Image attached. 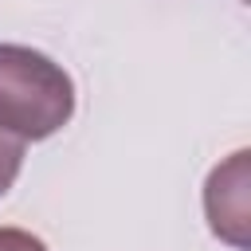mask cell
Wrapping results in <instances>:
<instances>
[{
    "label": "cell",
    "mask_w": 251,
    "mask_h": 251,
    "mask_svg": "<svg viewBox=\"0 0 251 251\" xmlns=\"http://www.w3.org/2000/svg\"><path fill=\"white\" fill-rule=\"evenodd\" d=\"M75 114L71 75L43 51L0 43V133L16 141H43Z\"/></svg>",
    "instance_id": "6da1fadb"
},
{
    "label": "cell",
    "mask_w": 251,
    "mask_h": 251,
    "mask_svg": "<svg viewBox=\"0 0 251 251\" xmlns=\"http://www.w3.org/2000/svg\"><path fill=\"white\" fill-rule=\"evenodd\" d=\"M204 212L220 239L247 251V149L212 169L204 184Z\"/></svg>",
    "instance_id": "7a4b0ae2"
},
{
    "label": "cell",
    "mask_w": 251,
    "mask_h": 251,
    "mask_svg": "<svg viewBox=\"0 0 251 251\" xmlns=\"http://www.w3.org/2000/svg\"><path fill=\"white\" fill-rule=\"evenodd\" d=\"M20 169H24V141H16V137L0 133V196L16 184Z\"/></svg>",
    "instance_id": "3957f363"
},
{
    "label": "cell",
    "mask_w": 251,
    "mask_h": 251,
    "mask_svg": "<svg viewBox=\"0 0 251 251\" xmlns=\"http://www.w3.org/2000/svg\"><path fill=\"white\" fill-rule=\"evenodd\" d=\"M0 251H47V243L24 227H0Z\"/></svg>",
    "instance_id": "277c9868"
}]
</instances>
